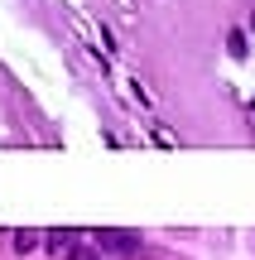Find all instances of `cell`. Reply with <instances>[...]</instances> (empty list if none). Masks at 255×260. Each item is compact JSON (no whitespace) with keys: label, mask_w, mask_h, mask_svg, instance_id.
Listing matches in <instances>:
<instances>
[{"label":"cell","mask_w":255,"mask_h":260,"mask_svg":"<svg viewBox=\"0 0 255 260\" xmlns=\"http://www.w3.org/2000/svg\"><path fill=\"white\" fill-rule=\"evenodd\" d=\"M72 260H92V251H82V246H72Z\"/></svg>","instance_id":"2"},{"label":"cell","mask_w":255,"mask_h":260,"mask_svg":"<svg viewBox=\"0 0 255 260\" xmlns=\"http://www.w3.org/2000/svg\"><path fill=\"white\" fill-rule=\"evenodd\" d=\"M101 246H111L116 255H130L140 241H130V232H101Z\"/></svg>","instance_id":"1"}]
</instances>
